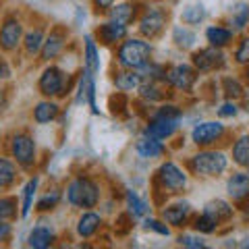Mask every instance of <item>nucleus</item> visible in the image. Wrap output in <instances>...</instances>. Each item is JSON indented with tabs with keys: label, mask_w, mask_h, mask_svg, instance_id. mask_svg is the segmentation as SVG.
<instances>
[{
	"label": "nucleus",
	"mask_w": 249,
	"mask_h": 249,
	"mask_svg": "<svg viewBox=\"0 0 249 249\" xmlns=\"http://www.w3.org/2000/svg\"><path fill=\"white\" fill-rule=\"evenodd\" d=\"M65 196L73 208L91 210L100 204L102 191H100V183L96 178H91L89 175H77L67 183Z\"/></svg>",
	"instance_id": "f257e3e1"
},
{
	"label": "nucleus",
	"mask_w": 249,
	"mask_h": 249,
	"mask_svg": "<svg viewBox=\"0 0 249 249\" xmlns=\"http://www.w3.org/2000/svg\"><path fill=\"white\" fill-rule=\"evenodd\" d=\"M152 44L145 37H124L116 48V62L121 69H142L147 60H152Z\"/></svg>",
	"instance_id": "f03ea898"
},
{
	"label": "nucleus",
	"mask_w": 249,
	"mask_h": 249,
	"mask_svg": "<svg viewBox=\"0 0 249 249\" xmlns=\"http://www.w3.org/2000/svg\"><path fill=\"white\" fill-rule=\"evenodd\" d=\"M6 150H9V156L17 162L21 170H34L37 162V145L31 133H27V131L11 133L6 139Z\"/></svg>",
	"instance_id": "7ed1b4c3"
},
{
	"label": "nucleus",
	"mask_w": 249,
	"mask_h": 249,
	"mask_svg": "<svg viewBox=\"0 0 249 249\" xmlns=\"http://www.w3.org/2000/svg\"><path fill=\"white\" fill-rule=\"evenodd\" d=\"M227 154L220 150H210V147H204L187 160V168L197 177H220L227 170Z\"/></svg>",
	"instance_id": "20e7f679"
},
{
	"label": "nucleus",
	"mask_w": 249,
	"mask_h": 249,
	"mask_svg": "<svg viewBox=\"0 0 249 249\" xmlns=\"http://www.w3.org/2000/svg\"><path fill=\"white\" fill-rule=\"evenodd\" d=\"M71 88H73V81L69 79L67 73L60 67L52 65V62H48V67L37 77V91L44 98H50V100L65 98L71 93Z\"/></svg>",
	"instance_id": "39448f33"
},
{
	"label": "nucleus",
	"mask_w": 249,
	"mask_h": 249,
	"mask_svg": "<svg viewBox=\"0 0 249 249\" xmlns=\"http://www.w3.org/2000/svg\"><path fill=\"white\" fill-rule=\"evenodd\" d=\"M187 183H189V175L177 164L173 160H166L162 162L156 170V178H154V185L156 189L154 191H162V193H181Z\"/></svg>",
	"instance_id": "423d86ee"
},
{
	"label": "nucleus",
	"mask_w": 249,
	"mask_h": 249,
	"mask_svg": "<svg viewBox=\"0 0 249 249\" xmlns=\"http://www.w3.org/2000/svg\"><path fill=\"white\" fill-rule=\"evenodd\" d=\"M23 34H25V25L17 15H4L0 19V52L13 54L21 48Z\"/></svg>",
	"instance_id": "0eeeda50"
},
{
	"label": "nucleus",
	"mask_w": 249,
	"mask_h": 249,
	"mask_svg": "<svg viewBox=\"0 0 249 249\" xmlns=\"http://www.w3.org/2000/svg\"><path fill=\"white\" fill-rule=\"evenodd\" d=\"M197 75L199 73L193 69V65H187V62L170 65L166 67V73H164V85H168L170 89L189 93L193 89V85L197 83Z\"/></svg>",
	"instance_id": "6e6552de"
},
{
	"label": "nucleus",
	"mask_w": 249,
	"mask_h": 249,
	"mask_svg": "<svg viewBox=\"0 0 249 249\" xmlns=\"http://www.w3.org/2000/svg\"><path fill=\"white\" fill-rule=\"evenodd\" d=\"M168 23V11L160 9V6H154V9H145L137 19V29L142 37L145 40H154L162 34V29L166 27Z\"/></svg>",
	"instance_id": "1a4fd4ad"
},
{
	"label": "nucleus",
	"mask_w": 249,
	"mask_h": 249,
	"mask_svg": "<svg viewBox=\"0 0 249 249\" xmlns=\"http://www.w3.org/2000/svg\"><path fill=\"white\" fill-rule=\"evenodd\" d=\"M227 135V127L220 121H201L191 131V142L197 147H210Z\"/></svg>",
	"instance_id": "9d476101"
},
{
	"label": "nucleus",
	"mask_w": 249,
	"mask_h": 249,
	"mask_svg": "<svg viewBox=\"0 0 249 249\" xmlns=\"http://www.w3.org/2000/svg\"><path fill=\"white\" fill-rule=\"evenodd\" d=\"M224 62H227V56H224L222 48H216V46L199 48L191 56V65L197 73H212L216 69H222Z\"/></svg>",
	"instance_id": "9b49d317"
},
{
	"label": "nucleus",
	"mask_w": 249,
	"mask_h": 249,
	"mask_svg": "<svg viewBox=\"0 0 249 249\" xmlns=\"http://www.w3.org/2000/svg\"><path fill=\"white\" fill-rule=\"evenodd\" d=\"M67 40H69L67 29L52 27L50 34H46V37H44V44H42V50H40V60L42 62H54L62 54V50H65Z\"/></svg>",
	"instance_id": "f8f14e48"
},
{
	"label": "nucleus",
	"mask_w": 249,
	"mask_h": 249,
	"mask_svg": "<svg viewBox=\"0 0 249 249\" xmlns=\"http://www.w3.org/2000/svg\"><path fill=\"white\" fill-rule=\"evenodd\" d=\"M178 124H181V119H175V116H164V114H158L154 112L150 116V121L145 124V131L143 133L152 135V137H158V139H170L177 131H178Z\"/></svg>",
	"instance_id": "ddd939ff"
},
{
	"label": "nucleus",
	"mask_w": 249,
	"mask_h": 249,
	"mask_svg": "<svg viewBox=\"0 0 249 249\" xmlns=\"http://www.w3.org/2000/svg\"><path fill=\"white\" fill-rule=\"evenodd\" d=\"M127 36H129V27L121 25V23H116V21H110V19L100 23L96 34H93L96 42H100L102 46H119Z\"/></svg>",
	"instance_id": "4468645a"
},
{
	"label": "nucleus",
	"mask_w": 249,
	"mask_h": 249,
	"mask_svg": "<svg viewBox=\"0 0 249 249\" xmlns=\"http://www.w3.org/2000/svg\"><path fill=\"white\" fill-rule=\"evenodd\" d=\"M191 214H193L191 204L189 201H183V199L173 201V204L162 208V220L166 224H170V227H177V229L185 227V224L191 220Z\"/></svg>",
	"instance_id": "2eb2a0df"
},
{
	"label": "nucleus",
	"mask_w": 249,
	"mask_h": 249,
	"mask_svg": "<svg viewBox=\"0 0 249 249\" xmlns=\"http://www.w3.org/2000/svg\"><path fill=\"white\" fill-rule=\"evenodd\" d=\"M77 104H89L91 112L98 114V104H96V81H93V75L83 69L79 75V81H77Z\"/></svg>",
	"instance_id": "dca6fc26"
},
{
	"label": "nucleus",
	"mask_w": 249,
	"mask_h": 249,
	"mask_svg": "<svg viewBox=\"0 0 249 249\" xmlns=\"http://www.w3.org/2000/svg\"><path fill=\"white\" fill-rule=\"evenodd\" d=\"M108 19L110 21H116L121 23V25H133V23L139 19V6L137 2H131V0H127V2H119V4H112L110 9L106 11Z\"/></svg>",
	"instance_id": "f3484780"
},
{
	"label": "nucleus",
	"mask_w": 249,
	"mask_h": 249,
	"mask_svg": "<svg viewBox=\"0 0 249 249\" xmlns=\"http://www.w3.org/2000/svg\"><path fill=\"white\" fill-rule=\"evenodd\" d=\"M135 152L142 156L145 160H154V158H160V156L166 154V145L162 139L158 137H152V135H139L137 142H135Z\"/></svg>",
	"instance_id": "a211bd4d"
},
{
	"label": "nucleus",
	"mask_w": 249,
	"mask_h": 249,
	"mask_svg": "<svg viewBox=\"0 0 249 249\" xmlns=\"http://www.w3.org/2000/svg\"><path fill=\"white\" fill-rule=\"evenodd\" d=\"M102 224H104V220L100 214H96L93 210H83L81 216L77 218L75 231L81 239H91L93 235H98V231L102 229Z\"/></svg>",
	"instance_id": "6ab92c4d"
},
{
	"label": "nucleus",
	"mask_w": 249,
	"mask_h": 249,
	"mask_svg": "<svg viewBox=\"0 0 249 249\" xmlns=\"http://www.w3.org/2000/svg\"><path fill=\"white\" fill-rule=\"evenodd\" d=\"M44 37H46V29H44V25L29 27V29L25 31V34H23L21 48H23V52H25V56H27V58H36V56H40V50H42Z\"/></svg>",
	"instance_id": "aec40b11"
},
{
	"label": "nucleus",
	"mask_w": 249,
	"mask_h": 249,
	"mask_svg": "<svg viewBox=\"0 0 249 249\" xmlns=\"http://www.w3.org/2000/svg\"><path fill=\"white\" fill-rule=\"evenodd\" d=\"M37 187H40V177L34 175L29 178V181L23 185L21 189V199H19V218H25L31 214V210H34V199L37 196Z\"/></svg>",
	"instance_id": "412c9836"
},
{
	"label": "nucleus",
	"mask_w": 249,
	"mask_h": 249,
	"mask_svg": "<svg viewBox=\"0 0 249 249\" xmlns=\"http://www.w3.org/2000/svg\"><path fill=\"white\" fill-rule=\"evenodd\" d=\"M56 241V232H54L50 227H44V224H37L29 231L27 235V247L31 249H48L54 245Z\"/></svg>",
	"instance_id": "4be33fe9"
},
{
	"label": "nucleus",
	"mask_w": 249,
	"mask_h": 249,
	"mask_svg": "<svg viewBox=\"0 0 249 249\" xmlns=\"http://www.w3.org/2000/svg\"><path fill=\"white\" fill-rule=\"evenodd\" d=\"M58 114H60V106L56 100H50V98H44L42 102H37L34 106V112H31L34 123H37V124H48L56 119Z\"/></svg>",
	"instance_id": "5701e85b"
},
{
	"label": "nucleus",
	"mask_w": 249,
	"mask_h": 249,
	"mask_svg": "<svg viewBox=\"0 0 249 249\" xmlns=\"http://www.w3.org/2000/svg\"><path fill=\"white\" fill-rule=\"evenodd\" d=\"M227 193L232 201H243L249 197V175L235 173L227 181Z\"/></svg>",
	"instance_id": "b1692460"
},
{
	"label": "nucleus",
	"mask_w": 249,
	"mask_h": 249,
	"mask_svg": "<svg viewBox=\"0 0 249 249\" xmlns=\"http://www.w3.org/2000/svg\"><path fill=\"white\" fill-rule=\"evenodd\" d=\"M83 65L85 69L96 75L100 71V67H102V62H100V50H98V42L93 36H85L83 37Z\"/></svg>",
	"instance_id": "393cba45"
},
{
	"label": "nucleus",
	"mask_w": 249,
	"mask_h": 249,
	"mask_svg": "<svg viewBox=\"0 0 249 249\" xmlns=\"http://www.w3.org/2000/svg\"><path fill=\"white\" fill-rule=\"evenodd\" d=\"M112 81L116 85V89L119 91H135L139 85H142V75H139V71H135V69H121L119 73H114Z\"/></svg>",
	"instance_id": "a878e982"
},
{
	"label": "nucleus",
	"mask_w": 249,
	"mask_h": 249,
	"mask_svg": "<svg viewBox=\"0 0 249 249\" xmlns=\"http://www.w3.org/2000/svg\"><path fill=\"white\" fill-rule=\"evenodd\" d=\"M19 166H17V162H15L11 156H6V154H0V181H2L9 189H13L15 185H17L19 181Z\"/></svg>",
	"instance_id": "bb28decb"
},
{
	"label": "nucleus",
	"mask_w": 249,
	"mask_h": 249,
	"mask_svg": "<svg viewBox=\"0 0 249 249\" xmlns=\"http://www.w3.org/2000/svg\"><path fill=\"white\" fill-rule=\"evenodd\" d=\"M162 83L164 81H150V79H143L142 85L137 88L139 91V98L145 100V102H162V100L166 98V91L162 88Z\"/></svg>",
	"instance_id": "cd10ccee"
},
{
	"label": "nucleus",
	"mask_w": 249,
	"mask_h": 249,
	"mask_svg": "<svg viewBox=\"0 0 249 249\" xmlns=\"http://www.w3.org/2000/svg\"><path fill=\"white\" fill-rule=\"evenodd\" d=\"M173 42L178 50H191V48H196L197 36L189 25H175L173 27Z\"/></svg>",
	"instance_id": "c85d7f7f"
},
{
	"label": "nucleus",
	"mask_w": 249,
	"mask_h": 249,
	"mask_svg": "<svg viewBox=\"0 0 249 249\" xmlns=\"http://www.w3.org/2000/svg\"><path fill=\"white\" fill-rule=\"evenodd\" d=\"M206 40L210 46H216V48H227L232 42V29L222 27V25H210L206 29Z\"/></svg>",
	"instance_id": "c756f323"
},
{
	"label": "nucleus",
	"mask_w": 249,
	"mask_h": 249,
	"mask_svg": "<svg viewBox=\"0 0 249 249\" xmlns=\"http://www.w3.org/2000/svg\"><path fill=\"white\" fill-rule=\"evenodd\" d=\"M201 212L210 214L218 222H227V220H231V216H232V206L229 204V201H224V199H212V201H208V204L204 206Z\"/></svg>",
	"instance_id": "7c9ffc66"
},
{
	"label": "nucleus",
	"mask_w": 249,
	"mask_h": 249,
	"mask_svg": "<svg viewBox=\"0 0 249 249\" xmlns=\"http://www.w3.org/2000/svg\"><path fill=\"white\" fill-rule=\"evenodd\" d=\"M60 201H62V191L56 189V187H52V189H48V191H44V193H42L40 199L36 201L34 210H36V212H40V214L52 212V210L56 208Z\"/></svg>",
	"instance_id": "2f4dec72"
},
{
	"label": "nucleus",
	"mask_w": 249,
	"mask_h": 249,
	"mask_svg": "<svg viewBox=\"0 0 249 249\" xmlns=\"http://www.w3.org/2000/svg\"><path fill=\"white\" fill-rule=\"evenodd\" d=\"M124 201H127V212L133 216V218H145L147 212H150V204L143 199V197H139L135 191H127L124 193Z\"/></svg>",
	"instance_id": "473e14b6"
},
{
	"label": "nucleus",
	"mask_w": 249,
	"mask_h": 249,
	"mask_svg": "<svg viewBox=\"0 0 249 249\" xmlns=\"http://www.w3.org/2000/svg\"><path fill=\"white\" fill-rule=\"evenodd\" d=\"M19 218V199L11 196V193H2L0 196V220H17Z\"/></svg>",
	"instance_id": "72a5a7b5"
},
{
	"label": "nucleus",
	"mask_w": 249,
	"mask_h": 249,
	"mask_svg": "<svg viewBox=\"0 0 249 249\" xmlns=\"http://www.w3.org/2000/svg\"><path fill=\"white\" fill-rule=\"evenodd\" d=\"M232 160L239 166H249V133L241 135L232 145Z\"/></svg>",
	"instance_id": "f704fd0d"
},
{
	"label": "nucleus",
	"mask_w": 249,
	"mask_h": 249,
	"mask_svg": "<svg viewBox=\"0 0 249 249\" xmlns=\"http://www.w3.org/2000/svg\"><path fill=\"white\" fill-rule=\"evenodd\" d=\"M204 19H206V9L201 4H189L181 13V21L185 25H199Z\"/></svg>",
	"instance_id": "c9c22d12"
},
{
	"label": "nucleus",
	"mask_w": 249,
	"mask_h": 249,
	"mask_svg": "<svg viewBox=\"0 0 249 249\" xmlns=\"http://www.w3.org/2000/svg\"><path fill=\"white\" fill-rule=\"evenodd\" d=\"M218 227H220V222L214 220V218L206 212H201L199 216H196V220H193V229L201 232V235H212V232H216Z\"/></svg>",
	"instance_id": "e433bc0d"
},
{
	"label": "nucleus",
	"mask_w": 249,
	"mask_h": 249,
	"mask_svg": "<svg viewBox=\"0 0 249 249\" xmlns=\"http://www.w3.org/2000/svg\"><path fill=\"white\" fill-rule=\"evenodd\" d=\"M127 106H129V100L124 96V91L114 93V96H110V100H108V108H110V112L114 116H121L127 112Z\"/></svg>",
	"instance_id": "4c0bfd02"
},
{
	"label": "nucleus",
	"mask_w": 249,
	"mask_h": 249,
	"mask_svg": "<svg viewBox=\"0 0 249 249\" xmlns=\"http://www.w3.org/2000/svg\"><path fill=\"white\" fill-rule=\"evenodd\" d=\"M133 220L135 218L131 216L129 212H123L116 216V220H114V232L116 235H127V232H131V229H133Z\"/></svg>",
	"instance_id": "58836bf2"
},
{
	"label": "nucleus",
	"mask_w": 249,
	"mask_h": 249,
	"mask_svg": "<svg viewBox=\"0 0 249 249\" xmlns=\"http://www.w3.org/2000/svg\"><path fill=\"white\" fill-rule=\"evenodd\" d=\"M222 91L224 96H227L229 100H237L243 96V88H241V83L237 79H231V77H224L222 79Z\"/></svg>",
	"instance_id": "ea45409f"
},
{
	"label": "nucleus",
	"mask_w": 249,
	"mask_h": 249,
	"mask_svg": "<svg viewBox=\"0 0 249 249\" xmlns=\"http://www.w3.org/2000/svg\"><path fill=\"white\" fill-rule=\"evenodd\" d=\"M143 227L147 229V231H154V232H158V235H162V237H168L170 235V227L168 224L162 220V218H143Z\"/></svg>",
	"instance_id": "a19ab883"
},
{
	"label": "nucleus",
	"mask_w": 249,
	"mask_h": 249,
	"mask_svg": "<svg viewBox=\"0 0 249 249\" xmlns=\"http://www.w3.org/2000/svg\"><path fill=\"white\" fill-rule=\"evenodd\" d=\"M249 23V4H239L235 11H232V25L235 29H245Z\"/></svg>",
	"instance_id": "79ce46f5"
},
{
	"label": "nucleus",
	"mask_w": 249,
	"mask_h": 249,
	"mask_svg": "<svg viewBox=\"0 0 249 249\" xmlns=\"http://www.w3.org/2000/svg\"><path fill=\"white\" fill-rule=\"evenodd\" d=\"M177 243L181 247H187V249H204L206 247V241L197 237V235H189V232H183V235L177 237Z\"/></svg>",
	"instance_id": "37998d69"
},
{
	"label": "nucleus",
	"mask_w": 249,
	"mask_h": 249,
	"mask_svg": "<svg viewBox=\"0 0 249 249\" xmlns=\"http://www.w3.org/2000/svg\"><path fill=\"white\" fill-rule=\"evenodd\" d=\"M235 58L239 65H247L249 62V37H243V40L239 42L237 50H235Z\"/></svg>",
	"instance_id": "c03bdc74"
},
{
	"label": "nucleus",
	"mask_w": 249,
	"mask_h": 249,
	"mask_svg": "<svg viewBox=\"0 0 249 249\" xmlns=\"http://www.w3.org/2000/svg\"><path fill=\"white\" fill-rule=\"evenodd\" d=\"M13 222L9 220H0V245H9V241L13 239Z\"/></svg>",
	"instance_id": "a18cd8bd"
},
{
	"label": "nucleus",
	"mask_w": 249,
	"mask_h": 249,
	"mask_svg": "<svg viewBox=\"0 0 249 249\" xmlns=\"http://www.w3.org/2000/svg\"><path fill=\"white\" fill-rule=\"evenodd\" d=\"M11 77H13V67H11V62L4 58V54L0 52V83L11 81Z\"/></svg>",
	"instance_id": "49530a36"
},
{
	"label": "nucleus",
	"mask_w": 249,
	"mask_h": 249,
	"mask_svg": "<svg viewBox=\"0 0 249 249\" xmlns=\"http://www.w3.org/2000/svg\"><path fill=\"white\" fill-rule=\"evenodd\" d=\"M11 106V91L4 83H0V114H4Z\"/></svg>",
	"instance_id": "de8ad7c7"
},
{
	"label": "nucleus",
	"mask_w": 249,
	"mask_h": 249,
	"mask_svg": "<svg viewBox=\"0 0 249 249\" xmlns=\"http://www.w3.org/2000/svg\"><path fill=\"white\" fill-rule=\"evenodd\" d=\"M237 114V106H235V102H224L220 108H218V116L220 119H229V116H235Z\"/></svg>",
	"instance_id": "09e8293b"
},
{
	"label": "nucleus",
	"mask_w": 249,
	"mask_h": 249,
	"mask_svg": "<svg viewBox=\"0 0 249 249\" xmlns=\"http://www.w3.org/2000/svg\"><path fill=\"white\" fill-rule=\"evenodd\" d=\"M116 0H93V6H96V13H106Z\"/></svg>",
	"instance_id": "8fccbe9b"
},
{
	"label": "nucleus",
	"mask_w": 249,
	"mask_h": 249,
	"mask_svg": "<svg viewBox=\"0 0 249 249\" xmlns=\"http://www.w3.org/2000/svg\"><path fill=\"white\" fill-rule=\"evenodd\" d=\"M6 191H11V189H9V187H6L2 181H0V196H2V193H6Z\"/></svg>",
	"instance_id": "3c124183"
}]
</instances>
